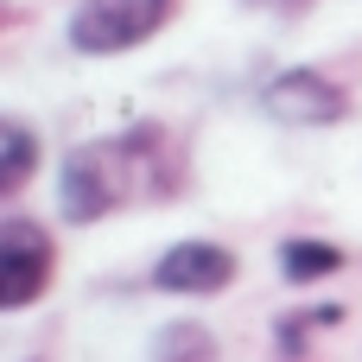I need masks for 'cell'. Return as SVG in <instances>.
<instances>
[{
	"label": "cell",
	"mask_w": 362,
	"mask_h": 362,
	"mask_svg": "<svg viewBox=\"0 0 362 362\" xmlns=\"http://www.w3.org/2000/svg\"><path fill=\"white\" fill-rule=\"evenodd\" d=\"M261 115L280 121V127H337V121L350 115V95H344V83H331L325 70L293 64V70L267 76V89H261Z\"/></svg>",
	"instance_id": "3957f363"
},
{
	"label": "cell",
	"mask_w": 362,
	"mask_h": 362,
	"mask_svg": "<svg viewBox=\"0 0 362 362\" xmlns=\"http://www.w3.org/2000/svg\"><path fill=\"white\" fill-rule=\"evenodd\" d=\"M185 165L165 140V127H127L108 140H83L64 153L57 165V216L89 229L102 216H115L121 204L140 197H178Z\"/></svg>",
	"instance_id": "6da1fadb"
},
{
	"label": "cell",
	"mask_w": 362,
	"mask_h": 362,
	"mask_svg": "<svg viewBox=\"0 0 362 362\" xmlns=\"http://www.w3.org/2000/svg\"><path fill=\"white\" fill-rule=\"evenodd\" d=\"M337 318H344L337 305H318L312 318H305V312H293V318H280V356H286V362H293V356H305V344H312V331H318V325H337Z\"/></svg>",
	"instance_id": "9c48e42d"
},
{
	"label": "cell",
	"mask_w": 362,
	"mask_h": 362,
	"mask_svg": "<svg viewBox=\"0 0 362 362\" xmlns=\"http://www.w3.org/2000/svg\"><path fill=\"white\" fill-rule=\"evenodd\" d=\"M344 267H350V255H344L337 242H325V235H286V242H280V274H286L293 286L331 280V274H344Z\"/></svg>",
	"instance_id": "8992f818"
},
{
	"label": "cell",
	"mask_w": 362,
	"mask_h": 362,
	"mask_svg": "<svg viewBox=\"0 0 362 362\" xmlns=\"http://www.w3.org/2000/svg\"><path fill=\"white\" fill-rule=\"evenodd\" d=\"M51 267H57L51 229L32 216H6L0 223V312H25L51 286Z\"/></svg>",
	"instance_id": "277c9868"
},
{
	"label": "cell",
	"mask_w": 362,
	"mask_h": 362,
	"mask_svg": "<svg viewBox=\"0 0 362 362\" xmlns=\"http://www.w3.org/2000/svg\"><path fill=\"white\" fill-rule=\"evenodd\" d=\"M153 286L159 293H178V299H216L235 286V255L223 242H204V235H185L172 242L159 261H153Z\"/></svg>",
	"instance_id": "5b68a950"
},
{
	"label": "cell",
	"mask_w": 362,
	"mask_h": 362,
	"mask_svg": "<svg viewBox=\"0 0 362 362\" xmlns=\"http://www.w3.org/2000/svg\"><path fill=\"white\" fill-rule=\"evenodd\" d=\"M172 13H178V0H76L64 19V38L76 57H121V51L146 45Z\"/></svg>",
	"instance_id": "7a4b0ae2"
},
{
	"label": "cell",
	"mask_w": 362,
	"mask_h": 362,
	"mask_svg": "<svg viewBox=\"0 0 362 362\" xmlns=\"http://www.w3.org/2000/svg\"><path fill=\"white\" fill-rule=\"evenodd\" d=\"M210 350H216V337H210L204 325H165L159 344H153L159 362H210Z\"/></svg>",
	"instance_id": "ba28073f"
},
{
	"label": "cell",
	"mask_w": 362,
	"mask_h": 362,
	"mask_svg": "<svg viewBox=\"0 0 362 362\" xmlns=\"http://www.w3.org/2000/svg\"><path fill=\"white\" fill-rule=\"evenodd\" d=\"M32 165H38V134L19 115H6L0 121V197H19L25 178H32Z\"/></svg>",
	"instance_id": "52a82bcc"
}]
</instances>
